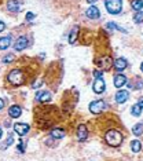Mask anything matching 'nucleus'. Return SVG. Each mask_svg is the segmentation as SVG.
Returning <instances> with one entry per match:
<instances>
[{
    "mask_svg": "<svg viewBox=\"0 0 143 161\" xmlns=\"http://www.w3.org/2000/svg\"><path fill=\"white\" fill-rule=\"evenodd\" d=\"M122 134L118 132L117 129H110V131H107L106 135H105V140L109 146L111 147H118L122 143Z\"/></svg>",
    "mask_w": 143,
    "mask_h": 161,
    "instance_id": "f257e3e1",
    "label": "nucleus"
},
{
    "mask_svg": "<svg viewBox=\"0 0 143 161\" xmlns=\"http://www.w3.org/2000/svg\"><path fill=\"white\" fill-rule=\"evenodd\" d=\"M7 80H8L10 84H12V86H15V87L21 86V84L25 83L24 73H22L19 69H14V70L10 72L8 76H7Z\"/></svg>",
    "mask_w": 143,
    "mask_h": 161,
    "instance_id": "f03ea898",
    "label": "nucleus"
},
{
    "mask_svg": "<svg viewBox=\"0 0 143 161\" xmlns=\"http://www.w3.org/2000/svg\"><path fill=\"white\" fill-rule=\"evenodd\" d=\"M105 6L109 14L117 15L122 10V0H105Z\"/></svg>",
    "mask_w": 143,
    "mask_h": 161,
    "instance_id": "7ed1b4c3",
    "label": "nucleus"
},
{
    "mask_svg": "<svg viewBox=\"0 0 143 161\" xmlns=\"http://www.w3.org/2000/svg\"><path fill=\"white\" fill-rule=\"evenodd\" d=\"M105 102L103 101H94L89 103V112L92 114H101L102 110L105 109Z\"/></svg>",
    "mask_w": 143,
    "mask_h": 161,
    "instance_id": "20e7f679",
    "label": "nucleus"
},
{
    "mask_svg": "<svg viewBox=\"0 0 143 161\" xmlns=\"http://www.w3.org/2000/svg\"><path fill=\"white\" fill-rule=\"evenodd\" d=\"M92 89L95 94H103L105 89H106V84H105L103 79L102 77H98L95 81H94V86H92Z\"/></svg>",
    "mask_w": 143,
    "mask_h": 161,
    "instance_id": "39448f33",
    "label": "nucleus"
},
{
    "mask_svg": "<svg viewBox=\"0 0 143 161\" xmlns=\"http://www.w3.org/2000/svg\"><path fill=\"white\" fill-rule=\"evenodd\" d=\"M14 129L19 136H24L25 134L29 132V125L26 122H17V124H14Z\"/></svg>",
    "mask_w": 143,
    "mask_h": 161,
    "instance_id": "423d86ee",
    "label": "nucleus"
},
{
    "mask_svg": "<svg viewBox=\"0 0 143 161\" xmlns=\"http://www.w3.org/2000/svg\"><path fill=\"white\" fill-rule=\"evenodd\" d=\"M28 44H29V40H28V37H26V36H21V37H19V39L15 42L14 48L17 51H22V50H25V48L28 47Z\"/></svg>",
    "mask_w": 143,
    "mask_h": 161,
    "instance_id": "0eeeda50",
    "label": "nucleus"
},
{
    "mask_svg": "<svg viewBox=\"0 0 143 161\" xmlns=\"http://www.w3.org/2000/svg\"><path fill=\"white\" fill-rule=\"evenodd\" d=\"M129 96V92L128 91H125V89H120V91H117L116 92V102L117 103H124V102H127V99H128Z\"/></svg>",
    "mask_w": 143,
    "mask_h": 161,
    "instance_id": "6e6552de",
    "label": "nucleus"
},
{
    "mask_svg": "<svg viewBox=\"0 0 143 161\" xmlns=\"http://www.w3.org/2000/svg\"><path fill=\"white\" fill-rule=\"evenodd\" d=\"M36 99L42 103H47V102L51 101V94L48 91H39V92L36 94Z\"/></svg>",
    "mask_w": 143,
    "mask_h": 161,
    "instance_id": "1a4fd4ad",
    "label": "nucleus"
},
{
    "mask_svg": "<svg viewBox=\"0 0 143 161\" xmlns=\"http://www.w3.org/2000/svg\"><path fill=\"white\" fill-rule=\"evenodd\" d=\"M77 138L78 140H85L87 138H88V129H87V127L84 124H80L78 125V128H77Z\"/></svg>",
    "mask_w": 143,
    "mask_h": 161,
    "instance_id": "9d476101",
    "label": "nucleus"
},
{
    "mask_svg": "<svg viewBox=\"0 0 143 161\" xmlns=\"http://www.w3.org/2000/svg\"><path fill=\"white\" fill-rule=\"evenodd\" d=\"M85 14H87V17L91 18V19H96V18L101 17V11H99V8L95 7V6L88 7V10H87Z\"/></svg>",
    "mask_w": 143,
    "mask_h": 161,
    "instance_id": "9b49d317",
    "label": "nucleus"
},
{
    "mask_svg": "<svg viewBox=\"0 0 143 161\" xmlns=\"http://www.w3.org/2000/svg\"><path fill=\"white\" fill-rule=\"evenodd\" d=\"M96 63H98L99 68L103 69V70H106V69H110V66H111V58L110 57H103V58H101L99 61H96Z\"/></svg>",
    "mask_w": 143,
    "mask_h": 161,
    "instance_id": "f8f14e48",
    "label": "nucleus"
},
{
    "mask_svg": "<svg viewBox=\"0 0 143 161\" xmlns=\"http://www.w3.org/2000/svg\"><path fill=\"white\" fill-rule=\"evenodd\" d=\"M127 66H128V62L125 58H118V59L114 61V68L117 72H122L124 69H127Z\"/></svg>",
    "mask_w": 143,
    "mask_h": 161,
    "instance_id": "ddd939ff",
    "label": "nucleus"
},
{
    "mask_svg": "<svg viewBox=\"0 0 143 161\" xmlns=\"http://www.w3.org/2000/svg\"><path fill=\"white\" fill-rule=\"evenodd\" d=\"M8 114L11 119H18V117L22 114V109L21 106H18V105H14V106H11L8 109Z\"/></svg>",
    "mask_w": 143,
    "mask_h": 161,
    "instance_id": "4468645a",
    "label": "nucleus"
},
{
    "mask_svg": "<svg viewBox=\"0 0 143 161\" xmlns=\"http://www.w3.org/2000/svg\"><path fill=\"white\" fill-rule=\"evenodd\" d=\"M19 7H21L19 0H8V3H7V8L12 12H18L19 11Z\"/></svg>",
    "mask_w": 143,
    "mask_h": 161,
    "instance_id": "2eb2a0df",
    "label": "nucleus"
},
{
    "mask_svg": "<svg viewBox=\"0 0 143 161\" xmlns=\"http://www.w3.org/2000/svg\"><path fill=\"white\" fill-rule=\"evenodd\" d=\"M127 84V77H125L124 75H116L114 76V86L117 87V88H121L122 86H125Z\"/></svg>",
    "mask_w": 143,
    "mask_h": 161,
    "instance_id": "dca6fc26",
    "label": "nucleus"
},
{
    "mask_svg": "<svg viewBox=\"0 0 143 161\" xmlns=\"http://www.w3.org/2000/svg\"><path fill=\"white\" fill-rule=\"evenodd\" d=\"M11 42H12L11 35L2 37V39H0V50H6V48H8L10 44H11Z\"/></svg>",
    "mask_w": 143,
    "mask_h": 161,
    "instance_id": "f3484780",
    "label": "nucleus"
},
{
    "mask_svg": "<svg viewBox=\"0 0 143 161\" xmlns=\"http://www.w3.org/2000/svg\"><path fill=\"white\" fill-rule=\"evenodd\" d=\"M63 136H65V129L62 128H54L51 131V138L54 139H62Z\"/></svg>",
    "mask_w": 143,
    "mask_h": 161,
    "instance_id": "a211bd4d",
    "label": "nucleus"
},
{
    "mask_svg": "<svg viewBox=\"0 0 143 161\" xmlns=\"http://www.w3.org/2000/svg\"><path fill=\"white\" fill-rule=\"evenodd\" d=\"M77 33H78V28L77 26L72 29L70 36H69V43H70V44H75V43H76V39H77Z\"/></svg>",
    "mask_w": 143,
    "mask_h": 161,
    "instance_id": "6ab92c4d",
    "label": "nucleus"
},
{
    "mask_svg": "<svg viewBox=\"0 0 143 161\" xmlns=\"http://www.w3.org/2000/svg\"><path fill=\"white\" fill-rule=\"evenodd\" d=\"M132 132H134V135H136V136L142 135L143 134V124H142V122H138V124H135L134 128H132Z\"/></svg>",
    "mask_w": 143,
    "mask_h": 161,
    "instance_id": "aec40b11",
    "label": "nucleus"
},
{
    "mask_svg": "<svg viewBox=\"0 0 143 161\" xmlns=\"http://www.w3.org/2000/svg\"><path fill=\"white\" fill-rule=\"evenodd\" d=\"M131 6L135 11H140V10L143 8V0H132Z\"/></svg>",
    "mask_w": 143,
    "mask_h": 161,
    "instance_id": "412c9836",
    "label": "nucleus"
},
{
    "mask_svg": "<svg viewBox=\"0 0 143 161\" xmlns=\"http://www.w3.org/2000/svg\"><path fill=\"white\" fill-rule=\"evenodd\" d=\"M131 113H132V116H135V117L140 116V114H142V106H140L139 103H135L131 109Z\"/></svg>",
    "mask_w": 143,
    "mask_h": 161,
    "instance_id": "4be33fe9",
    "label": "nucleus"
},
{
    "mask_svg": "<svg viewBox=\"0 0 143 161\" xmlns=\"http://www.w3.org/2000/svg\"><path fill=\"white\" fill-rule=\"evenodd\" d=\"M140 149H142V143L139 140H132L131 142V150L134 153H139Z\"/></svg>",
    "mask_w": 143,
    "mask_h": 161,
    "instance_id": "5701e85b",
    "label": "nucleus"
},
{
    "mask_svg": "<svg viewBox=\"0 0 143 161\" xmlns=\"http://www.w3.org/2000/svg\"><path fill=\"white\" fill-rule=\"evenodd\" d=\"M134 21L136 22V24H140V22H143V11H138L136 14L134 15Z\"/></svg>",
    "mask_w": 143,
    "mask_h": 161,
    "instance_id": "b1692460",
    "label": "nucleus"
},
{
    "mask_svg": "<svg viewBox=\"0 0 143 161\" xmlns=\"http://www.w3.org/2000/svg\"><path fill=\"white\" fill-rule=\"evenodd\" d=\"M12 59H14V55L8 54V55H6V57L3 58V62L4 63H10V62H12Z\"/></svg>",
    "mask_w": 143,
    "mask_h": 161,
    "instance_id": "393cba45",
    "label": "nucleus"
},
{
    "mask_svg": "<svg viewBox=\"0 0 143 161\" xmlns=\"http://www.w3.org/2000/svg\"><path fill=\"white\" fill-rule=\"evenodd\" d=\"M14 142V138H12V135H8V138H7V142L4 146H8V145H11V143Z\"/></svg>",
    "mask_w": 143,
    "mask_h": 161,
    "instance_id": "a878e982",
    "label": "nucleus"
},
{
    "mask_svg": "<svg viewBox=\"0 0 143 161\" xmlns=\"http://www.w3.org/2000/svg\"><path fill=\"white\" fill-rule=\"evenodd\" d=\"M33 18H35V14H33V12H28L26 14V21H32Z\"/></svg>",
    "mask_w": 143,
    "mask_h": 161,
    "instance_id": "bb28decb",
    "label": "nucleus"
},
{
    "mask_svg": "<svg viewBox=\"0 0 143 161\" xmlns=\"http://www.w3.org/2000/svg\"><path fill=\"white\" fill-rule=\"evenodd\" d=\"M94 76H95L96 79H98V77H102V70H94Z\"/></svg>",
    "mask_w": 143,
    "mask_h": 161,
    "instance_id": "cd10ccee",
    "label": "nucleus"
},
{
    "mask_svg": "<svg viewBox=\"0 0 143 161\" xmlns=\"http://www.w3.org/2000/svg\"><path fill=\"white\" fill-rule=\"evenodd\" d=\"M18 150H19L21 153H24V152H25V149H24V143H22V140L19 142V145H18Z\"/></svg>",
    "mask_w": 143,
    "mask_h": 161,
    "instance_id": "c85d7f7f",
    "label": "nucleus"
},
{
    "mask_svg": "<svg viewBox=\"0 0 143 161\" xmlns=\"http://www.w3.org/2000/svg\"><path fill=\"white\" fill-rule=\"evenodd\" d=\"M4 29H6V24L3 21H0V32H3Z\"/></svg>",
    "mask_w": 143,
    "mask_h": 161,
    "instance_id": "c756f323",
    "label": "nucleus"
},
{
    "mask_svg": "<svg viewBox=\"0 0 143 161\" xmlns=\"http://www.w3.org/2000/svg\"><path fill=\"white\" fill-rule=\"evenodd\" d=\"M3 107H4V101L3 99H0V110H2Z\"/></svg>",
    "mask_w": 143,
    "mask_h": 161,
    "instance_id": "7c9ffc66",
    "label": "nucleus"
},
{
    "mask_svg": "<svg viewBox=\"0 0 143 161\" xmlns=\"http://www.w3.org/2000/svg\"><path fill=\"white\" fill-rule=\"evenodd\" d=\"M139 105H140V106H142V109H143V96L139 99Z\"/></svg>",
    "mask_w": 143,
    "mask_h": 161,
    "instance_id": "2f4dec72",
    "label": "nucleus"
},
{
    "mask_svg": "<svg viewBox=\"0 0 143 161\" xmlns=\"http://www.w3.org/2000/svg\"><path fill=\"white\" fill-rule=\"evenodd\" d=\"M87 2H88L89 4H94V3H95V2H96V0H87Z\"/></svg>",
    "mask_w": 143,
    "mask_h": 161,
    "instance_id": "473e14b6",
    "label": "nucleus"
},
{
    "mask_svg": "<svg viewBox=\"0 0 143 161\" xmlns=\"http://www.w3.org/2000/svg\"><path fill=\"white\" fill-rule=\"evenodd\" d=\"M2 135H3V131H2V128H0V139H2Z\"/></svg>",
    "mask_w": 143,
    "mask_h": 161,
    "instance_id": "72a5a7b5",
    "label": "nucleus"
},
{
    "mask_svg": "<svg viewBox=\"0 0 143 161\" xmlns=\"http://www.w3.org/2000/svg\"><path fill=\"white\" fill-rule=\"evenodd\" d=\"M140 70L143 72V62H142V65H140Z\"/></svg>",
    "mask_w": 143,
    "mask_h": 161,
    "instance_id": "f704fd0d",
    "label": "nucleus"
},
{
    "mask_svg": "<svg viewBox=\"0 0 143 161\" xmlns=\"http://www.w3.org/2000/svg\"><path fill=\"white\" fill-rule=\"evenodd\" d=\"M0 2H2V0H0Z\"/></svg>",
    "mask_w": 143,
    "mask_h": 161,
    "instance_id": "c9c22d12",
    "label": "nucleus"
}]
</instances>
